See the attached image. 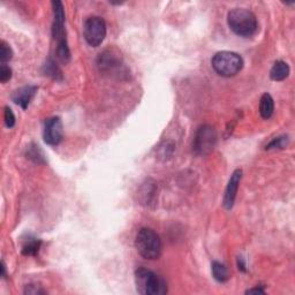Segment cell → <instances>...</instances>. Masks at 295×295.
<instances>
[{
  "label": "cell",
  "instance_id": "obj_14",
  "mask_svg": "<svg viewBox=\"0 0 295 295\" xmlns=\"http://www.w3.org/2000/svg\"><path fill=\"white\" fill-rule=\"evenodd\" d=\"M273 111H274V103H273V98L271 97L270 94H264L262 96V98H260V102H259V113H260V117L263 119H270L272 117V114H273Z\"/></svg>",
  "mask_w": 295,
  "mask_h": 295
},
{
  "label": "cell",
  "instance_id": "obj_25",
  "mask_svg": "<svg viewBox=\"0 0 295 295\" xmlns=\"http://www.w3.org/2000/svg\"><path fill=\"white\" fill-rule=\"evenodd\" d=\"M237 267H239L240 271L242 272H246V262H244V258L242 257V256H240V257H237Z\"/></svg>",
  "mask_w": 295,
  "mask_h": 295
},
{
  "label": "cell",
  "instance_id": "obj_26",
  "mask_svg": "<svg viewBox=\"0 0 295 295\" xmlns=\"http://www.w3.org/2000/svg\"><path fill=\"white\" fill-rule=\"evenodd\" d=\"M247 294H252V293H258V294H264L265 293V290H264V288H262V286H258V287H255V288H250L248 289Z\"/></svg>",
  "mask_w": 295,
  "mask_h": 295
},
{
  "label": "cell",
  "instance_id": "obj_9",
  "mask_svg": "<svg viewBox=\"0 0 295 295\" xmlns=\"http://www.w3.org/2000/svg\"><path fill=\"white\" fill-rule=\"evenodd\" d=\"M53 25H52V36L59 42L66 41V32H65V11L61 2H53Z\"/></svg>",
  "mask_w": 295,
  "mask_h": 295
},
{
  "label": "cell",
  "instance_id": "obj_5",
  "mask_svg": "<svg viewBox=\"0 0 295 295\" xmlns=\"http://www.w3.org/2000/svg\"><path fill=\"white\" fill-rule=\"evenodd\" d=\"M97 65L101 73L109 74L110 76H120L127 74V68L125 67L124 59L121 53L117 49L110 48L106 49L99 55L97 59Z\"/></svg>",
  "mask_w": 295,
  "mask_h": 295
},
{
  "label": "cell",
  "instance_id": "obj_2",
  "mask_svg": "<svg viewBox=\"0 0 295 295\" xmlns=\"http://www.w3.org/2000/svg\"><path fill=\"white\" fill-rule=\"evenodd\" d=\"M136 250L142 257L154 260L160 257L163 250L162 240L154 229L143 227L137 233L135 239Z\"/></svg>",
  "mask_w": 295,
  "mask_h": 295
},
{
  "label": "cell",
  "instance_id": "obj_4",
  "mask_svg": "<svg viewBox=\"0 0 295 295\" xmlns=\"http://www.w3.org/2000/svg\"><path fill=\"white\" fill-rule=\"evenodd\" d=\"M135 283L137 292L143 295L165 294L167 292V287L163 279L145 267H139L135 271Z\"/></svg>",
  "mask_w": 295,
  "mask_h": 295
},
{
  "label": "cell",
  "instance_id": "obj_8",
  "mask_svg": "<svg viewBox=\"0 0 295 295\" xmlns=\"http://www.w3.org/2000/svg\"><path fill=\"white\" fill-rule=\"evenodd\" d=\"M64 130H63V122L60 118L53 117L48 119L45 121L43 137L45 143L49 145H58L63 141Z\"/></svg>",
  "mask_w": 295,
  "mask_h": 295
},
{
  "label": "cell",
  "instance_id": "obj_24",
  "mask_svg": "<svg viewBox=\"0 0 295 295\" xmlns=\"http://www.w3.org/2000/svg\"><path fill=\"white\" fill-rule=\"evenodd\" d=\"M47 292H45L44 289L40 288V287H36L35 285H27L26 289H25V294H45Z\"/></svg>",
  "mask_w": 295,
  "mask_h": 295
},
{
  "label": "cell",
  "instance_id": "obj_1",
  "mask_svg": "<svg viewBox=\"0 0 295 295\" xmlns=\"http://www.w3.org/2000/svg\"><path fill=\"white\" fill-rule=\"evenodd\" d=\"M227 24L232 32L241 37H251L258 28L255 14L246 9L232 10L227 15Z\"/></svg>",
  "mask_w": 295,
  "mask_h": 295
},
{
  "label": "cell",
  "instance_id": "obj_17",
  "mask_svg": "<svg viewBox=\"0 0 295 295\" xmlns=\"http://www.w3.org/2000/svg\"><path fill=\"white\" fill-rule=\"evenodd\" d=\"M42 246V241L35 239V237H30L26 241L22 246V254L25 256H36L40 251Z\"/></svg>",
  "mask_w": 295,
  "mask_h": 295
},
{
  "label": "cell",
  "instance_id": "obj_3",
  "mask_svg": "<svg viewBox=\"0 0 295 295\" xmlns=\"http://www.w3.org/2000/svg\"><path fill=\"white\" fill-rule=\"evenodd\" d=\"M211 64L217 74L224 78H232L242 70L243 59L235 52L221 51L213 56Z\"/></svg>",
  "mask_w": 295,
  "mask_h": 295
},
{
  "label": "cell",
  "instance_id": "obj_22",
  "mask_svg": "<svg viewBox=\"0 0 295 295\" xmlns=\"http://www.w3.org/2000/svg\"><path fill=\"white\" fill-rule=\"evenodd\" d=\"M4 119H5L6 127H9V128L14 127L15 116H14L13 111H12V109H11V107H9V106L5 107V112H4Z\"/></svg>",
  "mask_w": 295,
  "mask_h": 295
},
{
  "label": "cell",
  "instance_id": "obj_6",
  "mask_svg": "<svg viewBox=\"0 0 295 295\" xmlns=\"http://www.w3.org/2000/svg\"><path fill=\"white\" fill-rule=\"evenodd\" d=\"M218 141L217 132L212 126L202 125L195 134L193 150L198 156H208L216 148Z\"/></svg>",
  "mask_w": 295,
  "mask_h": 295
},
{
  "label": "cell",
  "instance_id": "obj_23",
  "mask_svg": "<svg viewBox=\"0 0 295 295\" xmlns=\"http://www.w3.org/2000/svg\"><path fill=\"white\" fill-rule=\"evenodd\" d=\"M11 78H12V70L6 64H2V66H0V82L6 83L7 81H10Z\"/></svg>",
  "mask_w": 295,
  "mask_h": 295
},
{
  "label": "cell",
  "instance_id": "obj_18",
  "mask_svg": "<svg viewBox=\"0 0 295 295\" xmlns=\"http://www.w3.org/2000/svg\"><path fill=\"white\" fill-rule=\"evenodd\" d=\"M212 274L213 278L219 282H226L229 279L227 267L219 262L212 263Z\"/></svg>",
  "mask_w": 295,
  "mask_h": 295
},
{
  "label": "cell",
  "instance_id": "obj_19",
  "mask_svg": "<svg viewBox=\"0 0 295 295\" xmlns=\"http://www.w3.org/2000/svg\"><path fill=\"white\" fill-rule=\"evenodd\" d=\"M57 57L64 64H67L71 60V51L68 48L67 40L57 43Z\"/></svg>",
  "mask_w": 295,
  "mask_h": 295
},
{
  "label": "cell",
  "instance_id": "obj_20",
  "mask_svg": "<svg viewBox=\"0 0 295 295\" xmlns=\"http://www.w3.org/2000/svg\"><path fill=\"white\" fill-rule=\"evenodd\" d=\"M288 136L282 135V136H278L275 139L272 140L269 144L266 145L265 149L266 150H277V149H285L287 145H288Z\"/></svg>",
  "mask_w": 295,
  "mask_h": 295
},
{
  "label": "cell",
  "instance_id": "obj_11",
  "mask_svg": "<svg viewBox=\"0 0 295 295\" xmlns=\"http://www.w3.org/2000/svg\"><path fill=\"white\" fill-rule=\"evenodd\" d=\"M137 202L143 206H150L155 204L157 197V185L154 180L148 179L142 183L137 190Z\"/></svg>",
  "mask_w": 295,
  "mask_h": 295
},
{
  "label": "cell",
  "instance_id": "obj_16",
  "mask_svg": "<svg viewBox=\"0 0 295 295\" xmlns=\"http://www.w3.org/2000/svg\"><path fill=\"white\" fill-rule=\"evenodd\" d=\"M26 156L27 158L33 160L34 163L36 164H45L47 163V160H45V155L42 149L38 147L37 144H30L28 149H27V152H26Z\"/></svg>",
  "mask_w": 295,
  "mask_h": 295
},
{
  "label": "cell",
  "instance_id": "obj_21",
  "mask_svg": "<svg viewBox=\"0 0 295 295\" xmlns=\"http://www.w3.org/2000/svg\"><path fill=\"white\" fill-rule=\"evenodd\" d=\"M13 58V51L5 41L0 42V61L2 64H6Z\"/></svg>",
  "mask_w": 295,
  "mask_h": 295
},
{
  "label": "cell",
  "instance_id": "obj_13",
  "mask_svg": "<svg viewBox=\"0 0 295 295\" xmlns=\"http://www.w3.org/2000/svg\"><path fill=\"white\" fill-rule=\"evenodd\" d=\"M288 75H289L288 65L282 60L275 61L274 65L271 68L270 78L273 80V81H282V80H285Z\"/></svg>",
  "mask_w": 295,
  "mask_h": 295
},
{
  "label": "cell",
  "instance_id": "obj_12",
  "mask_svg": "<svg viewBox=\"0 0 295 295\" xmlns=\"http://www.w3.org/2000/svg\"><path fill=\"white\" fill-rule=\"evenodd\" d=\"M38 88L36 86H25L19 88L12 94V101L17 105H20L22 109L26 110L29 106L32 99L35 97Z\"/></svg>",
  "mask_w": 295,
  "mask_h": 295
},
{
  "label": "cell",
  "instance_id": "obj_27",
  "mask_svg": "<svg viewBox=\"0 0 295 295\" xmlns=\"http://www.w3.org/2000/svg\"><path fill=\"white\" fill-rule=\"evenodd\" d=\"M2 277L3 278H6V265H5V262H2Z\"/></svg>",
  "mask_w": 295,
  "mask_h": 295
},
{
  "label": "cell",
  "instance_id": "obj_10",
  "mask_svg": "<svg viewBox=\"0 0 295 295\" xmlns=\"http://www.w3.org/2000/svg\"><path fill=\"white\" fill-rule=\"evenodd\" d=\"M242 179V170H235L231 175V179L226 187L225 195H224V206L227 210H231L234 205L237 189H239V185Z\"/></svg>",
  "mask_w": 295,
  "mask_h": 295
},
{
  "label": "cell",
  "instance_id": "obj_15",
  "mask_svg": "<svg viewBox=\"0 0 295 295\" xmlns=\"http://www.w3.org/2000/svg\"><path fill=\"white\" fill-rule=\"evenodd\" d=\"M43 71L44 75L49 76L52 80H56V81H63V72L59 68L58 65H57L52 59L47 60V63L43 65Z\"/></svg>",
  "mask_w": 295,
  "mask_h": 295
},
{
  "label": "cell",
  "instance_id": "obj_7",
  "mask_svg": "<svg viewBox=\"0 0 295 295\" xmlns=\"http://www.w3.org/2000/svg\"><path fill=\"white\" fill-rule=\"evenodd\" d=\"M83 35L87 43L93 48H97L103 43L106 36V24L102 18L93 17L84 22Z\"/></svg>",
  "mask_w": 295,
  "mask_h": 295
}]
</instances>
